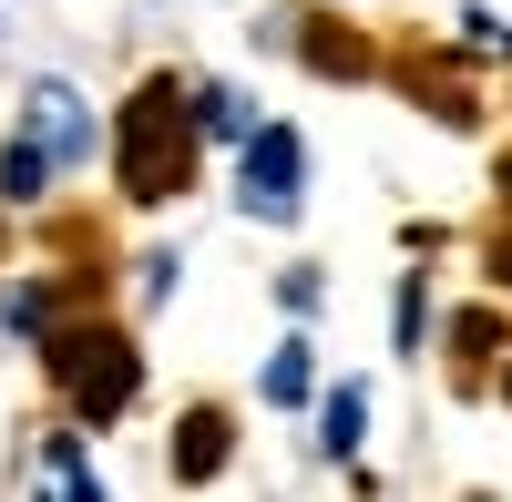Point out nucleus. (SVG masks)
I'll return each mask as SVG.
<instances>
[{
    "instance_id": "f257e3e1",
    "label": "nucleus",
    "mask_w": 512,
    "mask_h": 502,
    "mask_svg": "<svg viewBox=\"0 0 512 502\" xmlns=\"http://www.w3.org/2000/svg\"><path fill=\"white\" fill-rule=\"evenodd\" d=\"M123 185H134L144 205L185 185V113H175V82H154V93L134 103V123H123Z\"/></svg>"
},
{
    "instance_id": "f03ea898",
    "label": "nucleus",
    "mask_w": 512,
    "mask_h": 502,
    "mask_svg": "<svg viewBox=\"0 0 512 502\" xmlns=\"http://www.w3.org/2000/svg\"><path fill=\"white\" fill-rule=\"evenodd\" d=\"M52 369H62V390L93 410V421H103V410H123V400H134V380H144L134 349H123L113 328H93V339H52Z\"/></svg>"
},
{
    "instance_id": "7ed1b4c3",
    "label": "nucleus",
    "mask_w": 512,
    "mask_h": 502,
    "mask_svg": "<svg viewBox=\"0 0 512 502\" xmlns=\"http://www.w3.org/2000/svg\"><path fill=\"white\" fill-rule=\"evenodd\" d=\"M246 216H297V134L287 123H256L246 134Z\"/></svg>"
},
{
    "instance_id": "20e7f679",
    "label": "nucleus",
    "mask_w": 512,
    "mask_h": 502,
    "mask_svg": "<svg viewBox=\"0 0 512 502\" xmlns=\"http://www.w3.org/2000/svg\"><path fill=\"white\" fill-rule=\"evenodd\" d=\"M41 175H52V154H41V144H11V154H0V195H11V205H31Z\"/></svg>"
},
{
    "instance_id": "39448f33",
    "label": "nucleus",
    "mask_w": 512,
    "mask_h": 502,
    "mask_svg": "<svg viewBox=\"0 0 512 502\" xmlns=\"http://www.w3.org/2000/svg\"><path fill=\"white\" fill-rule=\"evenodd\" d=\"M318 421H328V451H349V441H359V421H369V390H328Z\"/></svg>"
},
{
    "instance_id": "423d86ee",
    "label": "nucleus",
    "mask_w": 512,
    "mask_h": 502,
    "mask_svg": "<svg viewBox=\"0 0 512 502\" xmlns=\"http://www.w3.org/2000/svg\"><path fill=\"white\" fill-rule=\"evenodd\" d=\"M195 441H185V472H216V451H226V421H216V410H205V421H185Z\"/></svg>"
},
{
    "instance_id": "0eeeda50",
    "label": "nucleus",
    "mask_w": 512,
    "mask_h": 502,
    "mask_svg": "<svg viewBox=\"0 0 512 502\" xmlns=\"http://www.w3.org/2000/svg\"><path fill=\"white\" fill-rule=\"evenodd\" d=\"M267 400H308V349H277V369H267Z\"/></svg>"
}]
</instances>
